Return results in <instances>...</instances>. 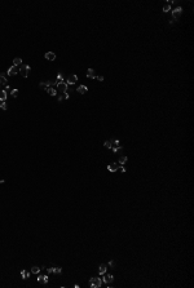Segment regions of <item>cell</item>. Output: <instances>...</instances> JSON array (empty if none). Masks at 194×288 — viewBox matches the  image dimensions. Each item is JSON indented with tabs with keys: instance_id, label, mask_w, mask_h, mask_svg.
I'll return each instance as SVG.
<instances>
[{
	"instance_id": "1",
	"label": "cell",
	"mask_w": 194,
	"mask_h": 288,
	"mask_svg": "<svg viewBox=\"0 0 194 288\" xmlns=\"http://www.w3.org/2000/svg\"><path fill=\"white\" fill-rule=\"evenodd\" d=\"M102 286V279L101 278H91L89 279V287L92 288H98Z\"/></svg>"
},
{
	"instance_id": "2",
	"label": "cell",
	"mask_w": 194,
	"mask_h": 288,
	"mask_svg": "<svg viewBox=\"0 0 194 288\" xmlns=\"http://www.w3.org/2000/svg\"><path fill=\"white\" fill-rule=\"evenodd\" d=\"M29 72H30V66L29 65L22 64L21 66H19V74H21L22 78H27V76H29Z\"/></svg>"
},
{
	"instance_id": "3",
	"label": "cell",
	"mask_w": 194,
	"mask_h": 288,
	"mask_svg": "<svg viewBox=\"0 0 194 288\" xmlns=\"http://www.w3.org/2000/svg\"><path fill=\"white\" fill-rule=\"evenodd\" d=\"M181 13H182V8H181V7L175 8V9L172 10V20L177 21V20L180 18V16H181Z\"/></svg>"
},
{
	"instance_id": "4",
	"label": "cell",
	"mask_w": 194,
	"mask_h": 288,
	"mask_svg": "<svg viewBox=\"0 0 194 288\" xmlns=\"http://www.w3.org/2000/svg\"><path fill=\"white\" fill-rule=\"evenodd\" d=\"M7 74L9 76H14V75H17V74H19V67H17V66H10L9 68H8V71H7Z\"/></svg>"
},
{
	"instance_id": "5",
	"label": "cell",
	"mask_w": 194,
	"mask_h": 288,
	"mask_svg": "<svg viewBox=\"0 0 194 288\" xmlns=\"http://www.w3.org/2000/svg\"><path fill=\"white\" fill-rule=\"evenodd\" d=\"M75 83H78V76L76 75H69L67 76V79H66V84L67 85H74Z\"/></svg>"
},
{
	"instance_id": "6",
	"label": "cell",
	"mask_w": 194,
	"mask_h": 288,
	"mask_svg": "<svg viewBox=\"0 0 194 288\" xmlns=\"http://www.w3.org/2000/svg\"><path fill=\"white\" fill-rule=\"evenodd\" d=\"M67 87L69 85L66 83H63V81H62V83H58L57 84V90L60 93H66V92H67Z\"/></svg>"
},
{
	"instance_id": "7",
	"label": "cell",
	"mask_w": 194,
	"mask_h": 288,
	"mask_svg": "<svg viewBox=\"0 0 194 288\" xmlns=\"http://www.w3.org/2000/svg\"><path fill=\"white\" fill-rule=\"evenodd\" d=\"M118 168H119V163H118V161H116V163H115V161H114V163H110L109 165H107V169H109L110 172H116V171H118Z\"/></svg>"
},
{
	"instance_id": "8",
	"label": "cell",
	"mask_w": 194,
	"mask_h": 288,
	"mask_svg": "<svg viewBox=\"0 0 194 288\" xmlns=\"http://www.w3.org/2000/svg\"><path fill=\"white\" fill-rule=\"evenodd\" d=\"M114 280V276L111 274H104V283H111Z\"/></svg>"
},
{
	"instance_id": "9",
	"label": "cell",
	"mask_w": 194,
	"mask_h": 288,
	"mask_svg": "<svg viewBox=\"0 0 194 288\" xmlns=\"http://www.w3.org/2000/svg\"><path fill=\"white\" fill-rule=\"evenodd\" d=\"M38 282L39 283H43V284H47L48 283V275H39L38 276Z\"/></svg>"
},
{
	"instance_id": "10",
	"label": "cell",
	"mask_w": 194,
	"mask_h": 288,
	"mask_svg": "<svg viewBox=\"0 0 194 288\" xmlns=\"http://www.w3.org/2000/svg\"><path fill=\"white\" fill-rule=\"evenodd\" d=\"M96 72H95V70L93 68H88L87 70V78H89V79H95L96 78Z\"/></svg>"
},
{
	"instance_id": "11",
	"label": "cell",
	"mask_w": 194,
	"mask_h": 288,
	"mask_svg": "<svg viewBox=\"0 0 194 288\" xmlns=\"http://www.w3.org/2000/svg\"><path fill=\"white\" fill-rule=\"evenodd\" d=\"M106 270H107V265L106 264H101V265H100V267H98L100 275H104V274L106 273Z\"/></svg>"
},
{
	"instance_id": "12",
	"label": "cell",
	"mask_w": 194,
	"mask_h": 288,
	"mask_svg": "<svg viewBox=\"0 0 194 288\" xmlns=\"http://www.w3.org/2000/svg\"><path fill=\"white\" fill-rule=\"evenodd\" d=\"M45 58L48 59V61H54V59H56V54H54L53 52H47Z\"/></svg>"
},
{
	"instance_id": "13",
	"label": "cell",
	"mask_w": 194,
	"mask_h": 288,
	"mask_svg": "<svg viewBox=\"0 0 194 288\" xmlns=\"http://www.w3.org/2000/svg\"><path fill=\"white\" fill-rule=\"evenodd\" d=\"M45 90L49 96H56L57 94V90H56V88H53V87H48V88H45Z\"/></svg>"
},
{
	"instance_id": "14",
	"label": "cell",
	"mask_w": 194,
	"mask_h": 288,
	"mask_svg": "<svg viewBox=\"0 0 194 288\" xmlns=\"http://www.w3.org/2000/svg\"><path fill=\"white\" fill-rule=\"evenodd\" d=\"M78 93H80V94H84V93H87L88 92V88L85 85H80V87H78Z\"/></svg>"
},
{
	"instance_id": "15",
	"label": "cell",
	"mask_w": 194,
	"mask_h": 288,
	"mask_svg": "<svg viewBox=\"0 0 194 288\" xmlns=\"http://www.w3.org/2000/svg\"><path fill=\"white\" fill-rule=\"evenodd\" d=\"M127 160H128V158H127L126 155H122L120 158H119V160H118V163H119V165H124V164L127 163Z\"/></svg>"
},
{
	"instance_id": "16",
	"label": "cell",
	"mask_w": 194,
	"mask_h": 288,
	"mask_svg": "<svg viewBox=\"0 0 194 288\" xmlns=\"http://www.w3.org/2000/svg\"><path fill=\"white\" fill-rule=\"evenodd\" d=\"M7 97H8L7 92H5V90H1V89H0V101H5V100H7Z\"/></svg>"
},
{
	"instance_id": "17",
	"label": "cell",
	"mask_w": 194,
	"mask_h": 288,
	"mask_svg": "<svg viewBox=\"0 0 194 288\" xmlns=\"http://www.w3.org/2000/svg\"><path fill=\"white\" fill-rule=\"evenodd\" d=\"M0 84H1V85H7L8 84V80H7V76L5 75H0Z\"/></svg>"
},
{
	"instance_id": "18",
	"label": "cell",
	"mask_w": 194,
	"mask_h": 288,
	"mask_svg": "<svg viewBox=\"0 0 194 288\" xmlns=\"http://www.w3.org/2000/svg\"><path fill=\"white\" fill-rule=\"evenodd\" d=\"M13 65H14V66H21V65H22V59L21 58H19V57H17V58H14V59H13Z\"/></svg>"
},
{
	"instance_id": "19",
	"label": "cell",
	"mask_w": 194,
	"mask_h": 288,
	"mask_svg": "<svg viewBox=\"0 0 194 288\" xmlns=\"http://www.w3.org/2000/svg\"><path fill=\"white\" fill-rule=\"evenodd\" d=\"M105 147H106V149H111V147H113V140H107V141H105Z\"/></svg>"
},
{
	"instance_id": "20",
	"label": "cell",
	"mask_w": 194,
	"mask_h": 288,
	"mask_svg": "<svg viewBox=\"0 0 194 288\" xmlns=\"http://www.w3.org/2000/svg\"><path fill=\"white\" fill-rule=\"evenodd\" d=\"M21 275H22V279H27L30 276V273L26 270H21Z\"/></svg>"
},
{
	"instance_id": "21",
	"label": "cell",
	"mask_w": 194,
	"mask_h": 288,
	"mask_svg": "<svg viewBox=\"0 0 194 288\" xmlns=\"http://www.w3.org/2000/svg\"><path fill=\"white\" fill-rule=\"evenodd\" d=\"M56 81H57V84H58V83H62V81H63V75H62V72H58V75H57V78H56Z\"/></svg>"
},
{
	"instance_id": "22",
	"label": "cell",
	"mask_w": 194,
	"mask_h": 288,
	"mask_svg": "<svg viewBox=\"0 0 194 288\" xmlns=\"http://www.w3.org/2000/svg\"><path fill=\"white\" fill-rule=\"evenodd\" d=\"M69 98V93L66 92V93H62V94L58 97V101H63V100H67Z\"/></svg>"
},
{
	"instance_id": "23",
	"label": "cell",
	"mask_w": 194,
	"mask_h": 288,
	"mask_svg": "<svg viewBox=\"0 0 194 288\" xmlns=\"http://www.w3.org/2000/svg\"><path fill=\"white\" fill-rule=\"evenodd\" d=\"M31 273L32 274H39V273H40V267H39V266H32V267H31Z\"/></svg>"
},
{
	"instance_id": "24",
	"label": "cell",
	"mask_w": 194,
	"mask_h": 288,
	"mask_svg": "<svg viewBox=\"0 0 194 288\" xmlns=\"http://www.w3.org/2000/svg\"><path fill=\"white\" fill-rule=\"evenodd\" d=\"M111 150H113L114 152H120L123 149H122V146H113V147H111Z\"/></svg>"
},
{
	"instance_id": "25",
	"label": "cell",
	"mask_w": 194,
	"mask_h": 288,
	"mask_svg": "<svg viewBox=\"0 0 194 288\" xmlns=\"http://www.w3.org/2000/svg\"><path fill=\"white\" fill-rule=\"evenodd\" d=\"M170 10H171V4H166L164 7H163V12H164V13L170 12Z\"/></svg>"
},
{
	"instance_id": "26",
	"label": "cell",
	"mask_w": 194,
	"mask_h": 288,
	"mask_svg": "<svg viewBox=\"0 0 194 288\" xmlns=\"http://www.w3.org/2000/svg\"><path fill=\"white\" fill-rule=\"evenodd\" d=\"M10 94H12V97H17V96H18V89H12V90H10Z\"/></svg>"
},
{
	"instance_id": "27",
	"label": "cell",
	"mask_w": 194,
	"mask_h": 288,
	"mask_svg": "<svg viewBox=\"0 0 194 288\" xmlns=\"http://www.w3.org/2000/svg\"><path fill=\"white\" fill-rule=\"evenodd\" d=\"M0 109H1V110H7V103H5V101H1V102H0Z\"/></svg>"
},
{
	"instance_id": "28",
	"label": "cell",
	"mask_w": 194,
	"mask_h": 288,
	"mask_svg": "<svg viewBox=\"0 0 194 288\" xmlns=\"http://www.w3.org/2000/svg\"><path fill=\"white\" fill-rule=\"evenodd\" d=\"M54 273H56V274H61V273H62V267H54Z\"/></svg>"
},
{
	"instance_id": "29",
	"label": "cell",
	"mask_w": 194,
	"mask_h": 288,
	"mask_svg": "<svg viewBox=\"0 0 194 288\" xmlns=\"http://www.w3.org/2000/svg\"><path fill=\"white\" fill-rule=\"evenodd\" d=\"M118 171H119V172H122V173H126V168H124L123 165H119Z\"/></svg>"
},
{
	"instance_id": "30",
	"label": "cell",
	"mask_w": 194,
	"mask_h": 288,
	"mask_svg": "<svg viewBox=\"0 0 194 288\" xmlns=\"http://www.w3.org/2000/svg\"><path fill=\"white\" fill-rule=\"evenodd\" d=\"M96 79H97L98 81H104V76H101V75H97V76H96Z\"/></svg>"
},
{
	"instance_id": "31",
	"label": "cell",
	"mask_w": 194,
	"mask_h": 288,
	"mask_svg": "<svg viewBox=\"0 0 194 288\" xmlns=\"http://www.w3.org/2000/svg\"><path fill=\"white\" fill-rule=\"evenodd\" d=\"M47 271H48V274L54 273V267H49V269H47Z\"/></svg>"
},
{
	"instance_id": "32",
	"label": "cell",
	"mask_w": 194,
	"mask_h": 288,
	"mask_svg": "<svg viewBox=\"0 0 194 288\" xmlns=\"http://www.w3.org/2000/svg\"><path fill=\"white\" fill-rule=\"evenodd\" d=\"M115 265H116V264H115V261H113V260H111V261L109 262V266H111V267H114Z\"/></svg>"
},
{
	"instance_id": "33",
	"label": "cell",
	"mask_w": 194,
	"mask_h": 288,
	"mask_svg": "<svg viewBox=\"0 0 194 288\" xmlns=\"http://www.w3.org/2000/svg\"><path fill=\"white\" fill-rule=\"evenodd\" d=\"M4 90H5V92H7V93H8V92H9V90H10V87H9V85H8V84H7V85H5V89H4Z\"/></svg>"
}]
</instances>
